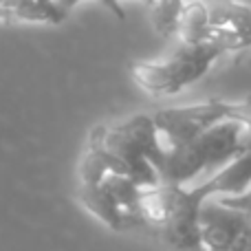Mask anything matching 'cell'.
Instances as JSON below:
<instances>
[{
    "label": "cell",
    "instance_id": "6da1fadb",
    "mask_svg": "<svg viewBox=\"0 0 251 251\" xmlns=\"http://www.w3.org/2000/svg\"><path fill=\"white\" fill-rule=\"evenodd\" d=\"M165 156L168 152L152 115L139 113L119 124H101L91 130L77 176L79 183H86L100 178L104 172H113L128 176L141 190H152L163 185L161 170Z\"/></svg>",
    "mask_w": 251,
    "mask_h": 251
},
{
    "label": "cell",
    "instance_id": "7a4b0ae2",
    "mask_svg": "<svg viewBox=\"0 0 251 251\" xmlns=\"http://www.w3.org/2000/svg\"><path fill=\"white\" fill-rule=\"evenodd\" d=\"M205 201L194 187L159 185L143 190L139 225L152 229L174 251H203L201 207Z\"/></svg>",
    "mask_w": 251,
    "mask_h": 251
},
{
    "label": "cell",
    "instance_id": "3957f363",
    "mask_svg": "<svg viewBox=\"0 0 251 251\" xmlns=\"http://www.w3.org/2000/svg\"><path fill=\"white\" fill-rule=\"evenodd\" d=\"M249 148L251 137L247 128L234 119H227L207 130L190 146L168 152L165 165L161 170V181L163 185L190 187L201 174H205V178L212 176Z\"/></svg>",
    "mask_w": 251,
    "mask_h": 251
},
{
    "label": "cell",
    "instance_id": "277c9868",
    "mask_svg": "<svg viewBox=\"0 0 251 251\" xmlns=\"http://www.w3.org/2000/svg\"><path fill=\"white\" fill-rule=\"evenodd\" d=\"M225 49L209 40L203 44H178L165 60H139L130 64V75L139 88L154 97H172L209 73Z\"/></svg>",
    "mask_w": 251,
    "mask_h": 251
},
{
    "label": "cell",
    "instance_id": "5b68a950",
    "mask_svg": "<svg viewBox=\"0 0 251 251\" xmlns=\"http://www.w3.org/2000/svg\"><path fill=\"white\" fill-rule=\"evenodd\" d=\"M154 128L165 152H174L190 146L207 130L227 122V100H205L187 106H172L152 113Z\"/></svg>",
    "mask_w": 251,
    "mask_h": 251
},
{
    "label": "cell",
    "instance_id": "8992f818",
    "mask_svg": "<svg viewBox=\"0 0 251 251\" xmlns=\"http://www.w3.org/2000/svg\"><path fill=\"white\" fill-rule=\"evenodd\" d=\"M209 40L218 42L227 53L251 47V7L238 0H218L209 4Z\"/></svg>",
    "mask_w": 251,
    "mask_h": 251
},
{
    "label": "cell",
    "instance_id": "52a82bcc",
    "mask_svg": "<svg viewBox=\"0 0 251 251\" xmlns=\"http://www.w3.org/2000/svg\"><path fill=\"white\" fill-rule=\"evenodd\" d=\"M251 218L225 207L216 199L205 201L201 207V240L203 251H229L249 227Z\"/></svg>",
    "mask_w": 251,
    "mask_h": 251
},
{
    "label": "cell",
    "instance_id": "ba28073f",
    "mask_svg": "<svg viewBox=\"0 0 251 251\" xmlns=\"http://www.w3.org/2000/svg\"><path fill=\"white\" fill-rule=\"evenodd\" d=\"M199 192L203 201L212 199H229L240 196L251 187V148L236 159H231L227 165H223L212 176L203 178L196 185H190Z\"/></svg>",
    "mask_w": 251,
    "mask_h": 251
},
{
    "label": "cell",
    "instance_id": "9c48e42d",
    "mask_svg": "<svg viewBox=\"0 0 251 251\" xmlns=\"http://www.w3.org/2000/svg\"><path fill=\"white\" fill-rule=\"evenodd\" d=\"M66 13L57 4H40L35 0H0V22H35L62 25Z\"/></svg>",
    "mask_w": 251,
    "mask_h": 251
},
{
    "label": "cell",
    "instance_id": "30bf717a",
    "mask_svg": "<svg viewBox=\"0 0 251 251\" xmlns=\"http://www.w3.org/2000/svg\"><path fill=\"white\" fill-rule=\"evenodd\" d=\"M176 35L181 44H203L209 42L212 25H209V4L203 0H190L183 4L178 16Z\"/></svg>",
    "mask_w": 251,
    "mask_h": 251
},
{
    "label": "cell",
    "instance_id": "8fae6325",
    "mask_svg": "<svg viewBox=\"0 0 251 251\" xmlns=\"http://www.w3.org/2000/svg\"><path fill=\"white\" fill-rule=\"evenodd\" d=\"M183 4L185 0H152V22H154V29L159 31V35L163 38L176 35V25Z\"/></svg>",
    "mask_w": 251,
    "mask_h": 251
},
{
    "label": "cell",
    "instance_id": "7c38bea8",
    "mask_svg": "<svg viewBox=\"0 0 251 251\" xmlns=\"http://www.w3.org/2000/svg\"><path fill=\"white\" fill-rule=\"evenodd\" d=\"M216 201L223 203L225 207L236 209V212H240V214H245V216L251 218V187L240 196H229V199H216Z\"/></svg>",
    "mask_w": 251,
    "mask_h": 251
},
{
    "label": "cell",
    "instance_id": "4fadbf2b",
    "mask_svg": "<svg viewBox=\"0 0 251 251\" xmlns=\"http://www.w3.org/2000/svg\"><path fill=\"white\" fill-rule=\"evenodd\" d=\"M231 251H251V223H249L247 229L240 234V238L236 240V245Z\"/></svg>",
    "mask_w": 251,
    "mask_h": 251
},
{
    "label": "cell",
    "instance_id": "5bb4252c",
    "mask_svg": "<svg viewBox=\"0 0 251 251\" xmlns=\"http://www.w3.org/2000/svg\"><path fill=\"white\" fill-rule=\"evenodd\" d=\"M101 4H104L106 9H110V11L115 13V18H119V20H124V7H122V2L124 0H100ZM148 4H152V0H146Z\"/></svg>",
    "mask_w": 251,
    "mask_h": 251
},
{
    "label": "cell",
    "instance_id": "9a60e30c",
    "mask_svg": "<svg viewBox=\"0 0 251 251\" xmlns=\"http://www.w3.org/2000/svg\"><path fill=\"white\" fill-rule=\"evenodd\" d=\"M53 2H55V4H57V7H60V9H62V11H64V13H66V16H69V13H71V11H73V9H75V7H77V4H79V2H82V0H53Z\"/></svg>",
    "mask_w": 251,
    "mask_h": 251
},
{
    "label": "cell",
    "instance_id": "2e32d148",
    "mask_svg": "<svg viewBox=\"0 0 251 251\" xmlns=\"http://www.w3.org/2000/svg\"><path fill=\"white\" fill-rule=\"evenodd\" d=\"M35 2H40V4H47V7H49V4H55V2H53V0H35Z\"/></svg>",
    "mask_w": 251,
    "mask_h": 251
}]
</instances>
